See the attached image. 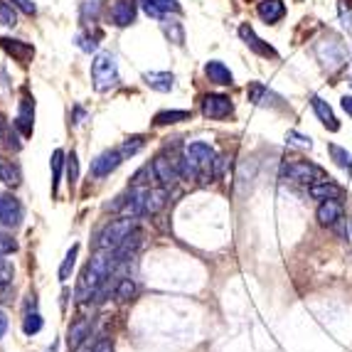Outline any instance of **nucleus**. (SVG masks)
<instances>
[{
	"instance_id": "nucleus-47",
	"label": "nucleus",
	"mask_w": 352,
	"mask_h": 352,
	"mask_svg": "<svg viewBox=\"0 0 352 352\" xmlns=\"http://www.w3.org/2000/svg\"><path fill=\"white\" fill-rule=\"evenodd\" d=\"M350 84H352V82H350Z\"/></svg>"
},
{
	"instance_id": "nucleus-23",
	"label": "nucleus",
	"mask_w": 352,
	"mask_h": 352,
	"mask_svg": "<svg viewBox=\"0 0 352 352\" xmlns=\"http://www.w3.org/2000/svg\"><path fill=\"white\" fill-rule=\"evenodd\" d=\"M23 330H25V335H37L42 330V316L35 308V300L28 303V311H25V318H23Z\"/></svg>"
},
{
	"instance_id": "nucleus-19",
	"label": "nucleus",
	"mask_w": 352,
	"mask_h": 352,
	"mask_svg": "<svg viewBox=\"0 0 352 352\" xmlns=\"http://www.w3.org/2000/svg\"><path fill=\"white\" fill-rule=\"evenodd\" d=\"M256 12L264 23L274 25L286 15V6H283V0H261L256 6Z\"/></svg>"
},
{
	"instance_id": "nucleus-1",
	"label": "nucleus",
	"mask_w": 352,
	"mask_h": 352,
	"mask_svg": "<svg viewBox=\"0 0 352 352\" xmlns=\"http://www.w3.org/2000/svg\"><path fill=\"white\" fill-rule=\"evenodd\" d=\"M121 264H126V258H121V254H118L116 249H99V252L91 256V261L87 264L82 278H79L76 298L82 300V303L94 298L96 291L101 288V283L111 276V274H116Z\"/></svg>"
},
{
	"instance_id": "nucleus-10",
	"label": "nucleus",
	"mask_w": 352,
	"mask_h": 352,
	"mask_svg": "<svg viewBox=\"0 0 352 352\" xmlns=\"http://www.w3.org/2000/svg\"><path fill=\"white\" fill-rule=\"evenodd\" d=\"M318 57H320V62H323L328 69H335V67H340L342 62H345V47H342L340 40L330 37V40L318 45Z\"/></svg>"
},
{
	"instance_id": "nucleus-25",
	"label": "nucleus",
	"mask_w": 352,
	"mask_h": 352,
	"mask_svg": "<svg viewBox=\"0 0 352 352\" xmlns=\"http://www.w3.org/2000/svg\"><path fill=\"white\" fill-rule=\"evenodd\" d=\"M20 180H23V173H20V168L15 163H10V160L0 158V182H6V185H20Z\"/></svg>"
},
{
	"instance_id": "nucleus-21",
	"label": "nucleus",
	"mask_w": 352,
	"mask_h": 352,
	"mask_svg": "<svg viewBox=\"0 0 352 352\" xmlns=\"http://www.w3.org/2000/svg\"><path fill=\"white\" fill-rule=\"evenodd\" d=\"M32 118H35V101L25 96L20 101V111H18V118H15V126L23 131V135H30L32 133Z\"/></svg>"
},
{
	"instance_id": "nucleus-12",
	"label": "nucleus",
	"mask_w": 352,
	"mask_h": 352,
	"mask_svg": "<svg viewBox=\"0 0 352 352\" xmlns=\"http://www.w3.org/2000/svg\"><path fill=\"white\" fill-rule=\"evenodd\" d=\"M138 6L143 8L146 15L158 20L168 18L170 12H180V3L177 0H138Z\"/></svg>"
},
{
	"instance_id": "nucleus-34",
	"label": "nucleus",
	"mask_w": 352,
	"mask_h": 352,
	"mask_svg": "<svg viewBox=\"0 0 352 352\" xmlns=\"http://www.w3.org/2000/svg\"><path fill=\"white\" fill-rule=\"evenodd\" d=\"M101 12V0H84L82 3V20L84 23H96V18H99Z\"/></svg>"
},
{
	"instance_id": "nucleus-13",
	"label": "nucleus",
	"mask_w": 352,
	"mask_h": 352,
	"mask_svg": "<svg viewBox=\"0 0 352 352\" xmlns=\"http://www.w3.org/2000/svg\"><path fill=\"white\" fill-rule=\"evenodd\" d=\"M308 195H311L313 200H338L342 195V188L333 177H325V180H318L313 185H308Z\"/></svg>"
},
{
	"instance_id": "nucleus-20",
	"label": "nucleus",
	"mask_w": 352,
	"mask_h": 352,
	"mask_svg": "<svg viewBox=\"0 0 352 352\" xmlns=\"http://www.w3.org/2000/svg\"><path fill=\"white\" fill-rule=\"evenodd\" d=\"M143 82H146V87L155 89L160 94H168V91H173V87H175V76H173L170 72H146V74H143Z\"/></svg>"
},
{
	"instance_id": "nucleus-8",
	"label": "nucleus",
	"mask_w": 352,
	"mask_h": 352,
	"mask_svg": "<svg viewBox=\"0 0 352 352\" xmlns=\"http://www.w3.org/2000/svg\"><path fill=\"white\" fill-rule=\"evenodd\" d=\"M232 111H234L232 99L224 96V94H207L205 99H202V116L205 118H214V121H219V118H227Z\"/></svg>"
},
{
	"instance_id": "nucleus-31",
	"label": "nucleus",
	"mask_w": 352,
	"mask_h": 352,
	"mask_svg": "<svg viewBox=\"0 0 352 352\" xmlns=\"http://www.w3.org/2000/svg\"><path fill=\"white\" fill-rule=\"evenodd\" d=\"M135 296V283L131 278H118L113 288V298L116 300H131Z\"/></svg>"
},
{
	"instance_id": "nucleus-9",
	"label": "nucleus",
	"mask_w": 352,
	"mask_h": 352,
	"mask_svg": "<svg viewBox=\"0 0 352 352\" xmlns=\"http://www.w3.org/2000/svg\"><path fill=\"white\" fill-rule=\"evenodd\" d=\"M239 37L244 40V45H247L249 50H252L254 54H258V57H266V59H276L278 57V52L274 47H271L269 42H264L261 37L254 32V28L252 25H239Z\"/></svg>"
},
{
	"instance_id": "nucleus-18",
	"label": "nucleus",
	"mask_w": 352,
	"mask_h": 352,
	"mask_svg": "<svg viewBox=\"0 0 352 352\" xmlns=\"http://www.w3.org/2000/svg\"><path fill=\"white\" fill-rule=\"evenodd\" d=\"M247 96H249V101L252 104H256V106H276L278 101V96L271 91L269 87H264L261 82H252L249 84V89H247Z\"/></svg>"
},
{
	"instance_id": "nucleus-37",
	"label": "nucleus",
	"mask_w": 352,
	"mask_h": 352,
	"mask_svg": "<svg viewBox=\"0 0 352 352\" xmlns=\"http://www.w3.org/2000/svg\"><path fill=\"white\" fill-rule=\"evenodd\" d=\"M67 175H69V185L79 180V163H76V153L67 155Z\"/></svg>"
},
{
	"instance_id": "nucleus-33",
	"label": "nucleus",
	"mask_w": 352,
	"mask_h": 352,
	"mask_svg": "<svg viewBox=\"0 0 352 352\" xmlns=\"http://www.w3.org/2000/svg\"><path fill=\"white\" fill-rule=\"evenodd\" d=\"M0 25L3 28H15L18 25V12L6 0H0Z\"/></svg>"
},
{
	"instance_id": "nucleus-41",
	"label": "nucleus",
	"mask_w": 352,
	"mask_h": 352,
	"mask_svg": "<svg viewBox=\"0 0 352 352\" xmlns=\"http://www.w3.org/2000/svg\"><path fill=\"white\" fill-rule=\"evenodd\" d=\"M12 3H15V6L25 12V15H35V12H37V8H35V3H32V0H12Z\"/></svg>"
},
{
	"instance_id": "nucleus-28",
	"label": "nucleus",
	"mask_w": 352,
	"mask_h": 352,
	"mask_svg": "<svg viewBox=\"0 0 352 352\" xmlns=\"http://www.w3.org/2000/svg\"><path fill=\"white\" fill-rule=\"evenodd\" d=\"M190 111H160L158 116L153 118L155 126H170V124H180V121H188Z\"/></svg>"
},
{
	"instance_id": "nucleus-14",
	"label": "nucleus",
	"mask_w": 352,
	"mask_h": 352,
	"mask_svg": "<svg viewBox=\"0 0 352 352\" xmlns=\"http://www.w3.org/2000/svg\"><path fill=\"white\" fill-rule=\"evenodd\" d=\"M311 106H313V111H316L318 121L325 126L328 131H340V121H338V116L333 113V109H330L328 101H323L320 96H311Z\"/></svg>"
},
{
	"instance_id": "nucleus-35",
	"label": "nucleus",
	"mask_w": 352,
	"mask_h": 352,
	"mask_svg": "<svg viewBox=\"0 0 352 352\" xmlns=\"http://www.w3.org/2000/svg\"><path fill=\"white\" fill-rule=\"evenodd\" d=\"M143 146H146L143 135H131V138H126L124 141V146H121V153H124V158H129V155H135Z\"/></svg>"
},
{
	"instance_id": "nucleus-32",
	"label": "nucleus",
	"mask_w": 352,
	"mask_h": 352,
	"mask_svg": "<svg viewBox=\"0 0 352 352\" xmlns=\"http://www.w3.org/2000/svg\"><path fill=\"white\" fill-rule=\"evenodd\" d=\"M52 192L57 195L59 190V177H62V165H65V151H54L52 153Z\"/></svg>"
},
{
	"instance_id": "nucleus-11",
	"label": "nucleus",
	"mask_w": 352,
	"mask_h": 352,
	"mask_svg": "<svg viewBox=\"0 0 352 352\" xmlns=\"http://www.w3.org/2000/svg\"><path fill=\"white\" fill-rule=\"evenodd\" d=\"M153 170H155V180L163 188H173L180 180V170H177V160H170L168 155H158L153 160Z\"/></svg>"
},
{
	"instance_id": "nucleus-3",
	"label": "nucleus",
	"mask_w": 352,
	"mask_h": 352,
	"mask_svg": "<svg viewBox=\"0 0 352 352\" xmlns=\"http://www.w3.org/2000/svg\"><path fill=\"white\" fill-rule=\"evenodd\" d=\"M323 168L313 165L311 160H300V158H291L283 160L281 165V180L286 182H300V185H313L318 180H325Z\"/></svg>"
},
{
	"instance_id": "nucleus-30",
	"label": "nucleus",
	"mask_w": 352,
	"mask_h": 352,
	"mask_svg": "<svg viewBox=\"0 0 352 352\" xmlns=\"http://www.w3.org/2000/svg\"><path fill=\"white\" fill-rule=\"evenodd\" d=\"M76 254H79V244H72V249L65 254V261L59 266V281H67V278H69L72 269H74V264H76Z\"/></svg>"
},
{
	"instance_id": "nucleus-46",
	"label": "nucleus",
	"mask_w": 352,
	"mask_h": 352,
	"mask_svg": "<svg viewBox=\"0 0 352 352\" xmlns=\"http://www.w3.org/2000/svg\"><path fill=\"white\" fill-rule=\"evenodd\" d=\"M45 352H57V342H52V345H50V347H47V350H45Z\"/></svg>"
},
{
	"instance_id": "nucleus-44",
	"label": "nucleus",
	"mask_w": 352,
	"mask_h": 352,
	"mask_svg": "<svg viewBox=\"0 0 352 352\" xmlns=\"http://www.w3.org/2000/svg\"><path fill=\"white\" fill-rule=\"evenodd\" d=\"M6 330H8V318H6V313L0 311V338L6 335Z\"/></svg>"
},
{
	"instance_id": "nucleus-27",
	"label": "nucleus",
	"mask_w": 352,
	"mask_h": 352,
	"mask_svg": "<svg viewBox=\"0 0 352 352\" xmlns=\"http://www.w3.org/2000/svg\"><path fill=\"white\" fill-rule=\"evenodd\" d=\"M163 32H165V37L170 42H175V45H185V30H182V25L177 23V20L163 18Z\"/></svg>"
},
{
	"instance_id": "nucleus-4",
	"label": "nucleus",
	"mask_w": 352,
	"mask_h": 352,
	"mask_svg": "<svg viewBox=\"0 0 352 352\" xmlns=\"http://www.w3.org/2000/svg\"><path fill=\"white\" fill-rule=\"evenodd\" d=\"M148 190H151V185H133L129 192H124L116 202H113L111 210L118 212L121 217H133V219L141 217V214H146Z\"/></svg>"
},
{
	"instance_id": "nucleus-42",
	"label": "nucleus",
	"mask_w": 352,
	"mask_h": 352,
	"mask_svg": "<svg viewBox=\"0 0 352 352\" xmlns=\"http://www.w3.org/2000/svg\"><path fill=\"white\" fill-rule=\"evenodd\" d=\"M91 352H113V345H111L109 340H99V342L94 345V350H91Z\"/></svg>"
},
{
	"instance_id": "nucleus-16",
	"label": "nucleus",
	"mask_w": 352,
	"mask_h": 352,
	"mask_svg": "<svg viewBox=\"0 0 352 352\" xmlns=\"http://www.w3.org/2000/svg\"><path fill=\"white\" fill-rule=\"evenodd\" d=\"M342 212L345 210H342V205L338 200H323L318 205L316 217L323 227H333V224H338L342 219Z\"/></svg>"
},
{
	"instance_id": "nucleus-15",
	"label": "nucleus",
	"mask_w": 352,
	"mask_h": 352,
	"mask_svg": "<svg viewBox=\"0 0 352 352\" xmlns=\"http://www.w3.org/2000/svg\"><path fill=\"white\" fill-rule=\"evenodd\" d=\"M205 74L212 84H219V87H232L234 84V74L229 72V67L219 59H212L205 65Z\"/></svg>"
},
{
	"instance_id": "nucleus-40",
	"label": "nucleus",
	"mask_w": 352,
	"mask_h": 352,
	"mask_svg": "<svg viewBox=\"0 0 352 352\" xmlns=\"http://www.w3.org/2000/svg\"><path fill=\"white\" fill-rule=\"evenodd\" d=\"M12 276H15V269H12L10 261H8V258H3V254H0V278L10 283Z\"/></svg>"
},
{
	"instance_id": "nucleus-5",
	"label": "nucleus",
	"mask_w": 352,
	"mask_h": 352,
	"mask_svg": "<svg viewBox=\"0 0 352 352\" xmlns=\"http://www.w3.org/2000/svg\"><path fill=\"white\" fill-rule=\"evenodd\" d=\"M135 229V219L133 217H121V219H111L96 236V247L99 249H116L124 244V239Z\"/></svg>"
},
{
	"instance_id": "nucleus-6",
	"label": "nucleus",
	"mask_w": 352,
	"mask_h": 352,
	"mask_svg": "<svg viewBox=\"0 0 352 352\" xmlns=\"http://www.w3.org/2000/svg\"><path fill=\"white\" fill-rule=\"evenodd\" d=\"M23 217H25V210H23V205H20L18 197L0 192V224L15 229V227H20Z\"/></svg>"
},
{
	"instance_id": "nucleus-38",
	"label": "nucleus",
	"mask_w": 352,
	"mask_h": 352,
	"mask_svg": "<svg viewBox=\"0 0 352 352\" xmlns=\"http://www.w3.org/2000/svg\"><path fill=\"white\" fill-rule=\"evenodd\" d=\"M15 252H18V241L0 232V254H3V256H8V254H15Z\"/></svg>"
},
{
	"instance_id": "nucleus-22",
	"label": "nucleus",
	"mask_w": 352,
	"mask_h": 352,
	"mask_svg": "<svg viewBox=\"0 0 352 352\" xmlns=\"http://www.w3.org/2000/svg\"><path fill=\"white\" fill-rule=\"evenodd\" d=\"M0 47L8 50V52H10L15 59H20L23 65H28L30 59L35 57V47H30V45H25V42H20V40H8V37H0Z\"/></svg>"
},
{
	"instance_id": "nucleus-26",
	"label": "nucleus",
	"mask_w": 352,
	"mask_h": 352,
	"mask_svg": "<svg viewBox=\"0 0 352 352\" xmlns=\"http://www.w3.org/2000/svg\"><path fill=\"white\" fill-rule=\"evenodd\" d=\"M89 333H91V323H89V320H79V323L72 325L69 328V347L72 350H76V347L82 345V342L89 338Z\"/></svg>"
},
{
	"instance_id": "nucleus-2",
	"label": "nucleus",
	"mask_w": 352,
	"mask_h": 352,
	"mask_svg": "<svg viewBox=\"0 0 352 352\" xmlns=\"http://www.w3.org/2000/svg\"><path fill=\"white\" fill-rule=\"evenodd\" d=\"M118 65L116 57L111 52H99L91 62V82H94L96 91H111L113 87H118Z\"/></svg>"
},
{
	"instance_id": "nucleus-24",
	"label": "nucleus",
	"mask_w": 352,
	"mask_h": 352,
	"mask_svg": "<svg viewBox=\"0 0 352 352\" xmlns=\"http://www.w3.org/2000/svg\"><path fill=\"white\" fill-rule=\"evenodd\" d=\"M165 202H168V188H151L146 197V214H155L158 210H163Z\"/></svg>"
},
{
	"instance_id": "nucleus-45",
	"label": "nucleus",
	"mask_w": 352,
	"mask_h": 352,
	"mask_svg": "<svg viewBox=\"0 0 352 352\" xmlns=\"http://www.w3.org/2000/svg\"><path fill=\"white\" fill-rule=\"evenodd\" d=\"M6 135H8V126H6V121H3V116H0V143L6 141Z\"/></svg>"
},
{
	"instance_id": "nucleus-29",
	"label": "nucleus",
	"mask_w": 352,
	"mask_h": 352,
	"mask_svg": "<svg viewBox=\"0 0 352 352\" xmlns=\"http://www.w3.org/2000/svg\"><path fill=\"white\" fill-rule=\"evenodd\" d=\"M328 151H330V155H333V160L340 165L342 170L352 173V153H347L345 148H340V146H335V143H330Z\"/></svg>"
},
{
	"instance_id": "nucleus-39",
	"label": "nucleus",
	"mask_w": 352,
	"mask_h": 352,
	"mask_svg": "<svg viewBox=\"0 0 352 352\" xmlns=\"http://www.w3.org/2000/svg\"><path fill=\"white\" fill-rule=\"evenodd\" d=\"M288 143H296V146H300V148H311L313 146V141H311V135H303V133H298V131H288Z\"/></svg>"
},
{
	"instance_id": "nucleus-7",
	"label": "nucleus",
	"mask_w": 352,
	"mask_h": 352,
	"mask_svg": "<svg viewBox=\"0 0 352 352\" xmlns=\"http://www.w3.org/2000/svg\"><path fill=\"white\" fill-rule=\"evenodd\" d=\"M124 153H121V148H111V151H104L101 155H96L94 160H91V175L94 177H106L111 175L113 170H116L118 165L124 163Z\"/></svg>"
},
{
	"instance_id": "nucleus-17",
	"label": "nucleus",
	"mask_w": 352,
	"mask_h": 352,
	"mask_svg": "<svg viewBox=\"0 0 352 352\" xmlns=\"http://www.w3.org/2000/svg\"><path fill=\"white\" fill-rule=\"evenodd\" d=\"M111 20L116 28H129L135 20V3L133 0H116L111 8Z\"/></svg>"
},
{
	"instance_id": "nucleus-36",
	"label": "nucleus",
	"mask_w": 352,
	"mask_h": 352,
	"mask_svg": "<svg viewBox=\"0 0 352 352\" xmlns=\"http://www.w3.org/2000/svg\"><path fill=\"white\" fill-rule=\"evenodd\" d=\"M76 45H79V50H84V52H94V50L99 47V35H79L76 37Z\"/></svg>"
},
{
	"instance_id": "nucleus-43",
	"label": "nucleus",
	"mask_w": 352,
	"mask_h": 352,
	"mask_svg": "<svg viewBox=\"0 0 352 352\" xmlns=\"http://www.w3.org/2000/svg\"><path fill=\"white\" fill-rule=\"evenodd\" d=\"M340 106H342V111H345L347 116H352V96H342Z\"/></svg>"
}]
</instances>
